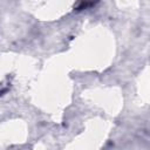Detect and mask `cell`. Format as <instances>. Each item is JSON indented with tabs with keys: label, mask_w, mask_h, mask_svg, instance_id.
I'll list each match as a JSON object with an SVG mask.
<instances>
[{
	"label": "cell",
	"mask_w": 150,
	"mask_h": 150,
	"mask_svg": "<svg viewBox=\"0 0 150 150\" xmlns=\"http://www.w3.org/2000/svg\"><path fill=\"white\" fill-rule=\"evenodd\" d=\"M95 5V2H87V1H82V2H79L74 8L76 9V11H82V9H86V8H88V7H90V6H94Z\"/></svg>",
	"instance_id": "6da1fadb"
}]
</instances>
